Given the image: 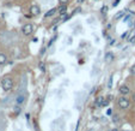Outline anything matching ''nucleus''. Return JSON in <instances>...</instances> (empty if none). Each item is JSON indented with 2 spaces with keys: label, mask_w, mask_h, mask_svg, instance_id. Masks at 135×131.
Returning a JSON list of instances; mask_svg holds the SVG:
<instances>
[{
  "label": "nucleus",
  "mask_w": 135,
  "mask_h": 131,
  "mask_svg": "<svg viewBox=\"0 0 135 131\" xmlns=\"http://www.w3.org/2000/svg\"><path fill=\"white\" fill-rule=\"evenodd\" d=\"M44 52H45V48H44V47H43V48L41 49V55H43V54H44Z\"/></svg>",
  "instance_id": "nucleus-23"
},
{
  "label": "nucleus",
  "mask_w": 135,
  "mask_h": 131,
  "mask_svg": "<svg viewBox=\"0 0 135 131\" xmlns=\"http://www.w3.org/2000/svg\"><path fill=\"white\" fill-rule=\"evenodd\" d=\"M115 42H116L115 40H111V42H110V45H111V46H114V45H115Z\"/></svg>",
  "instance_id": "nucleus-27"
},
{
  "label": "nucleus",
  "mask_w": 135,
  "mask_h": 131,
  "mask_svg": "<svg viewBox=\"0 0 135 131\" xmlns=\"http://www.w3.org/2000/svg\"><path fill=\"white\" fill-rule=\"evenodd\" d=\"M66 10H67V5H66V4H62V5L60 6L59 9H57V11H59L60 13H61V12H65Z\"/></svg>",
  "instance_id": "nucleus-10"
},
{
  "label": "nucleus",
  "mask_w": 135,
  "mask_h": 131,
  "mask_svg": "<svg viewBox=\"0 0 135 131\" xmlns=\"http://www.w3.org/2000/svg\"><path fill=\"white\" fill-rule=\"evenodd\" d=\"M118 106H120L122 109L128 108V107H129V100L124 96L121 97V99H118Z\"/></svg>",
  "instance_id": "nucleus-2"
},
{
  "label": "nucleus",
  "mask_w": 135,
  "mask_h": 131,
  "mask_svg": "<svg viewBox=\"0 0 135 131\" xmlns=\"http://www.w3.org/2000/svg\"><path fill=\"white\" fill-rule=\"evenodd\" d=\"M130 72H132L133 75H135V65L132 66V69H130Z\"/></svg>",
  "instance_id": "nucleus-20"
},
{
  "label": "nucleus",
  "mask_w": 135,
  "mask_h": 131,
  "mask_svg": "<svg viewBox=\"0 0 135 131\" xmlns=\"http://www.w3.org/2000/svg\"><path fill=\"white\" fill-rule=\"evenodd\" d=\"M6 61H7V58H6V55L3 54V53H0V65H4Z\"/></svg>",
  "instance_id": "nucleus-9"
},
{
  "label": "nucleus",
  "mask_w": 135,
  "mask_h": 131,
  "mask_svg": "<svg viewBox=\"0 0 135 131\" xmlns=\"http://www.w3.org/2000/svg\"><path fill=\"white\" fill-rule=\"evenodd\" d=\"M109 101H110L109 99H108V100H104V101H103V106H104V107H105V106H108V105H109Z\"/></svg>",
  "instance_id": "nucleus-18"
},
{
  "label": "nucleus",
  "mask_w": 135,
  "mask_h": 131,
  "mask_svg": "<svg viewBox=\"0 0 135 131\" xmlns=\"http://www.w3.org/2000/svg\"><path fill=\"white\" fill-rule=\"evenodd\" d=\"M129 41H130L132 43H134V42H135V34H134V36H133L132 39H129Z\"/></svg>",
  "instance_id": "nucleus-21"
},
{
  "label": "nucleus",
  "mask_w": 135,
  "mask_h": 131,
  "mask_svg": "<svg viewBox=\"0 0 135 131\" xmlns=\"http://www.w3.org/2000/svg\"><path fill=\"white\" fill-rule=\"evenodd\" d=\"M83 1H84V0H78V4H81Z\"/></svg>",
  "instance_id": "nucleus-28"
},
{
  "label": "nucleus",
  "mask_w": 135,
  "mask_h": 131,
  "mask_svg": "<svg viewBox=\"0 0 135 131\" xmlns=\"http://www.w3.org/2000/svg\"><path fill=\"white\" fill-rule=\"evenodd\" d=\"M120 93H121L122 95H128L129 94V88L127 86H122L121 88H120Z\"/></svg>",
  "instance_id": "nucleus-7"
},
{
  "label": "nucleus",
  "mask_w": 135,
  "mask_h": 131,
  "mask_svg": "<svg viewBox=\"0 0 135 131\" xmlns=\"http://www.w3.org/2000/svg\"><path fill=\"white\" fill-rule=\"evenodd\" d=\"M113 120H114V123H118V117H117V116H115Z\"/></svg>",
  "instance_id": "nucleus-22"
},
{
  "label": "nucleus",
  "mask_w": 135,
  "mask_h": 131,
  "mask_svg": "<svg viewBox=\"0 0 135 131\" xmlns=\"http://www.w3.org/2000/svg\"><path fill=\"white\" fill-rule=\"evenodd\" d=\"M56 11H57L56 9H51L50 11H48V12H47V13H45V17H51V16H53V14L55 13V12H56Z\"/></svg>",
  "instance_id": "nucleus-11"
},
{
  "label": "nucleus",
  "mask_w": 135,
  "mask_h": 131,
  "mask_svg": "<svg viewBox=\"0 0 135 131\" xmlns=\"http://www.w3.org/2000/svg\"><path fill=\"white\" fill-rule=\"evenodd\" d=\"M32 30H34V27L31 25L30 23H28V24H25V25L23 27L22 33L25 35V36H28V35H30L31 33H32Z\"/></svg>",
  "instance_id": "nucleus-3"
},
{
  "label": "nucleus",
  "mask_w": 135,
  "mask_h": 131,
  "mask_svg": "<svg viewBox=\"0 0 135 131\" xmlns=\"http://www.w3.org/2000/svg\"><path fill=\"white\" fill-rule=\"evenodd\" d=\"M124 11H120V12H117V14L115 16V19H120V18H122L124 16Z\"/></svg>",
  "instance_id": "nucleus-12"
},
{
  "label": "nucleus",
  "mask_w": 135,
  "mask_h": 131,
  "mask_svg": "<svg viewBox=\"0 0 135 131\" xmlns=\"http://www.w3.org/2000/svg\"><path fill=\"white\" fill-rule=\"evenodd\" d=\"M1 87H3L4 90L10 91L12 89V87H13V80H12L11 77H5V78H3V81H1Z\"/></svg>",
  "instance_id": "nucleus-1"
},
{
  "label": "nucleus",
  "mask_w": 135,
  "mask_h": 131,
  "mask_svg": "<svg viewBox=\"0 0 135 131\" xmlns=\"http://www.w3.org/2000/svg\"><path fill=\"white\" fill-rule=\"evenodd\" d=\"M113 80H114V75H111L110 78H109V82H108V88H109V89L113 87Z\"/></svg>",
  "instance_id": "nucleus-13"
},
{
  "label": "nucleus",
  "mask_w": 135,
  "mask_h": 131,
  "mask_svg": "<svg viewBox=\"0 0 135 131\" xmlns=\"http://www.w3.org/2000/svg\"><path fill=\"white\" fill-rule=\"evenodd\" d=\"M25 100H26V93H19L17 95V97H16V102H17V105H22V103L25 102Z\"/></svg>",
  "instance_id": "nucleus-4"
},
{
  "label": "nucleus",
  "mask_w": 135,
  "mask_h": 131,
  "mask_svg": "<svg viewBox=\"0 0 135 131\" xmlns=\"http://www.w3.org/2000/svg\"><path fill=\"white\" fill-rule=\"evenodd\" d=\"M56 39H57V36H56V35H55V36H54L53 39H51V40H50V42H49V45H48V46H51V45H53V43H54V41L56 40Z\"/></svg>",
  "instance_id": "nucleus-15"
},
{
  "label": "nucleus",
  "mask_w": 135,
  "mask_h": 131,
  "mask_svg": "<svg viewBox=\"0 0 135 131\" xmlns=\"http://www.w3.org/2000/svg\"><path fill=\"white\" fill-rule=\"evenodd\" d=\"M25 117H26V120H28V123H29V120H30V114H29V113H26V116H25Z\"/></svg>",
  "instance_id": "nucleus-24"
},
{
  "label": "nucleus",
  "mask_w": 135,
  "mask_h": 131,
  "mask_svg": "<svg viewBox=\"0 0 135 131\" xmlns=\"http://www.w3.org/2000/svg\"><path fill=\"white\" fill-rule=\"evenodd\" d=\"M128 35H129V32H126L124 34H122V36H121V37L124 40V39H127V37H128Z\"/></svg>",
  "instance_id": "nucleus-16"
},
{
  "label": "nucleus",
  "mask_w": 135,
  "mask_h": 131,
  "mask_svg": "<svg viewBox=\"0 0 135 131\" xmlns=\"http://www.w3.org/2000/svg\"><path fill=\"white\" fill-rule=\"evenodd\" d=\"M30 13L32 14V16H37V14L41 13V9H39L37 5H32L30 7Z\"/></svg>",
  "instance_id": "nucleus-5"
},
{
  "label": "nucleus",
  "mask_w": 135,
  "mask_h": 131,
  "mask_svg": "<svg viewBox=\"0 0 135 131\" xmlns=\"http://www.w3.org/2000/svg\"><path fill=\"white\" fill-rule=\"evenodd\" d=\"M103 101H104V97H103V96L97 97V99H96V102H95L96 107H102V106H103Z\"/></svg>",
  "instance_id": "nucleus-8"
},
{
  "label": "nucleus",
  "mask_w": 135,
  "mask_h": 131,
  "mask_svg": "<svg viewBox=\"0 0 135 131\" xmlns=\"http://www.w3.org/2000/svg\"><path fill=\"white\" fill-rule=\"evenodd\" d=\"M120 1H121V0H115V1H114V4H113V6H114V7L118 5V3H120Z\"/></svg>",
  "instance_id": "nucleus-19"
},
{
  "label": "nucleus",
  "mask_w": 135,
  "mask_h": 131,
  "mask_svg": "<svg viewBox=\"0 0 135 131\" xmlns=\"http://www.w3.org/2000/svg\"><path fill=\"white\" fill-rule=\"evenodd\" d=\"M134 1H135V0H134Z\"/></svg>",
  "instance_id": "nucleus-31"
},
{
  "label": "nucleus",
  "mask_w": 135,
  "mask_h": 131,
  "mask_svg": "<svg viewBox=\"0 0 135 131\" xmlns=\"http://www.w3.org/2000/svg\"><path fill=\"white\" fill-rule=\"evenodd\" d=\"M111 131H118V130H117V129H113V130H111Z\"/></svg>",
  "instance_id": "nucleus-30"
},
{
  "label": "nucleus",
  "mask_w": 135,
  "mask_h": 131,
  "mask_svg": "<svg viewBox=\"0 0 135 131\" xmlns=\"http://www.w3.org/2000/svg\"><path fill=\"white\" fill-rule=\"evenodd\" d=\"M108 10H109V7H108V6H103V7H102V10H101V12L103 14H105L108 12Z\"/></svg>",
  "instance_id": "nucleus-14"
},
{
  "label": "nucleus",
  "mask_w": 135,
  "mask_h": 131,
  "mask_svg": "<svg viewBox=\"0 0 135 131\" xmlns=\"http://www.w3.org/2000/svg\"><path fill=\"white\" fill-rule=\"evenodd\" d=\"M14 113H16V114L20 113V107H18V106H17V107H14Z\"/></svg>",
  "instance_id": "nucleus-17"
},
{
  "label": "nucleus",
  "mask_w": 135,
  "mask_h": 131,
  "mask_svg": "<svg viewBox=\"0 0 135 131\" xmlns=\"http://www.w3.org/2000/svg\"><path fill=\"white\" fill-rule=\"evenodd\" d=\"M67 1L68 0H60V3L61 4H67Z\"/></svg>",
  "instance_id": "nucleus-26"
},
{
  "label": "nucleus",
  "mask_w": 135,
  "mask_h": 131,
  "mask_svg": "<svg viewBox=\"0 0 135 131\" xmlns=\"http://www.w3.org/2000/svg\"><path fill=\"white\" fill-rule=\"evenodd\" d=\"M133 100H134V102H135V93L133 94Z\"/></svg>",
  "instance_id": "nucleus-29"
},
{
  "label": "nucleus",
  "mask_w": 135,
  "mask_h": 131,
  "mask_svg": "<svg viewBox=\"0 0 135 131\" xmlns=\"http://www.w3.org/2000/svg\"><path fill=\"white\" fill-rule=\"evenodd\" d=\"M41 70H42V71H45V69H44V64H41Z\"/></svg>",
  "instance_id": "nucleus-25"
},
{
  "label": "nucleus",
  "mask_w": 135,
  "mask_h": 131,
  "mask_svg": "<svg viewBox=\"0 0 135 131\" xmlns=\"http://www.w3.org/2000/svg\"><path fill=\"white\" fill-rule=\"evenodd\" d=\"M114 54L111 53V52H108V53H105V55H104V60L107 61V63H113L114 61Z\"/></svg>",
  "instance_id": "nucleus-6"
}]
</instances>
